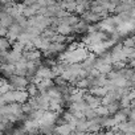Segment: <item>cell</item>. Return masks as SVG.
Listing matches in <instances>:
<instances>
[{
	"mask_svg": "<svg viewBox=\"0 0 135 135\" xmlns=\"http://www.w3.org/2000/svg\"><path fill=\"white\" fill-rule=\"evenodd\" d=\"M91 52L89 50V48L84 44L77 49H68L66 52H64L60 57V61L62 62H68V64H82L90 54Z\"/></svg>",
	"mask_w": 135,
	"mask_h": 135,
	"instance_id": "cell-1",
	"label": "cell"
},
{
	"mask_svg": "<svg viewBox=\"0 0 135 135\" xmlns=\"http://www.w3.org/2000/svg\"><path fill=\"white\" fill-rule=\"evenodd\" d=\"M0 114L2 115H16L19 118L24 117V110H23V103H8V105H3L2 109H0Z\"/></svg>",
	"mask_w": 135,
	"mask_h": 135,
	"instance_id": "cell-2",
	"label": "cell"
},
{
	"mask_svg": "<svg viewBox=\"0 0 135 135\" xmlns=\"http://www.w3.org/2000/svg\"><path fill=\"white\" fill-rule=\"evenodd\" d=\"M57 120H58V111L48 110L44 113L41 119H38V123H40V127H45V126H54Z\"/></svg>",
	"mask_w": 135,
	"mask_h": 135,
	"instance_id": "cell-3",
	"label": "cell"
},
{
	"mask_svg": "<svg viewBox=\"0 0 135 135\" xmlns=\"http://www.w3.org/2000/svg\"><path fill=\"white\" fill-rule=\"evenodd\" d=\"M98 28L106 33H113L117 32V21H115V16L114 17H106L102 21L98 23Z\"/></svg>",
	"mask_w": 135,
	"mask_h": 135,
	"instance_id": "cell-4",
	"label": "cell"
},
{
	"mask_svg": "<svg viewBox=\"0 0 135 135\" xmlns=\"http://www.w3.org/2000/svg\"><path fill=\"white\" fill-rule=\"evenodd\" d=\"M9 82L11 85L13 86L15 90H27L28 85H29V81L23 77V76H17V74H13L9 77Z\"/></svg>",
	"mask_w": 135,
	"mask_h": 135,
	"instance_id": "cell-5",
	"label": "cell"
},
{
	"mask_svg": "<svg viewBox=\"0 0 135 135\" xmlns=\"http://www.w3.org/2000/svg\"><path fill=\"white\" fill-rule=\"evenodd\" d=\"M35 77L38 78V80H53L57 76L54 74L52 68H49V66H38V69H37Z\"/></svg>",
	"mask_w": 135,
	"mask_h": 135,
	"instance_id": "cell-6",
	"label": "cell"
},
{
	"mask_svg": "<svg viewBox=\"0 0 135 135\" xmlns=\"http://www.w3.org/2000/svg\"><path fill=\"white\" fill-rule=\"evenodd\" d=\"M135 31V19L128 20V21H122L117 27V33L119 35H127Z\"/></svg>",
	"mask_w": 135,
	"mask_h": 135,
	"instance_id": "cell-7",
	"label": "cell"
},
{
	"mask_svg": "<svg viewBox=\"0 0 135 135\" xmlns=\"http://www.w3.org/2000/svg\"><path fill=\"white\" fill-rule=\"evenodd\" d=\"M81 19L82 20H85L86 23H91V24H95V23H99V21H102L103 19H102V16L101 15H98V13H95V12H93L91 9H89V11H86L84 15H81Z\"/></svg>",
	"mask_w": 135,
	"mask_h": 135,
	"instance_id": "cell-8",
	"label": "cell"
},
{
	"mask_svg": "<svg viewBox=\"0 0 135 135\" xmlns=\"http://www.w3.org/2000/svg\"><path fill=\"white\" fill-rule=\"evenodd\" d=\"M54 29H56V32L58 35H64V36H68V35H70V33L74 32L73 27L70 24H68V23H60L57 27H54Z\"/></svg>",
	"mask_w": 135,
	"mask_h": 135,
	"instance_id": "cell-9",
	"label": "cell"
},
{
	"mask_svg": "<svg viewBox=\"0 0 135 135\" xmlns=\"http://www.w3.org/2000/svg\"><path fill=\"white\" fill-rule=\"evenodd\" d=\"M85 102H86L91 109H97L98 106H101V105H102V98H98V97H95V95H93V94L88 93V94H86V97H85Z\"/></svg>",
	"mask_w": 135,
	"mask_h": 135,
	"instance_id": "cell-10",
	"label": "cell"
},
{
	"mask_svg": "<svg viewBox=\"0 0 135 135\" xmlns=\"http://www.w3.org/2000/svg\"><path fill=\"white\" fill-rule=\"evenodd\" d=\"M40 57H41V50L38 49H31L24 52V58L27 61H40Z\"/></svg>",
	"mask_w": 135,
	"mask_h": 135,
	"instance_id": "cell-11",
	"label": "cell"
},
{
	"mask_svg": "<svg viewBox=\"0 0 135 135\" xmlns=\"http://www.w3.org/2000/svg\"><path fill=\"white\" fill-rule=\"evenodd\" d=\"M89 93L95 95V97H98V98H103V97H106L109 94V90L106 88H102V86H91L89 89Z\"/></svg>",
	"mask_w": 135,
	"mask_h": 135,
	"instance_id": "cell-12",
	"label": "cell"
},
{
	"mask_svg": "<svg viewBox=\"0 0 135 135\" xmlns=\"http://www.w3.org/2000/svg\"><path fill=\"white\" fill-rule=\"evenodd\" d=\"M29 99V94L27 90H15V102L25 103Z\"/></svg>",
	"mask_w": 135,
	"mask_h": 135,
	"instance_id": "cell-13",
	"label": "cell"
},
{
	"mask_svg": "<svg viewBox=\"0 0 135 135\" xmlns=\"http://www.w3.org/2000/svg\"><path fill=\"white\" fill-rule=\"evenodd\" d=\"M74 88H77V89H82V90H86V89H89V88H91V81H90V78L89 77H86V78H81V80H77L74 84Z\"/></svg>",
	"mask_w": 135,
	"mask_h": 135,
	"instance_id": "cell-14",
	"label": "cell"
},
{
	"mask_svg": "<svg viewBox=\"0 0 135 135\" xmlns=\"http://www.w3.org/2000/svg\"><path fill=\"white\" fill-rule=\"evenodd\" d=\"M56 132L60 135H70L73 132V130L69 126V123H62V124H58L56 127Z\"/></svg>",
	"mask_w": 135,
	"mask_h": 135,
	"instance_id": "cell-15",
	"label": "cell"
},
{
	"mask_svg": "<svg viewBox=\"0 0 135 135\" xmlns=\"http://www.w3.org/2000/svg\"><path fill=\"white\" fill-rule=\"evenodd\" d=\"M73 29H74L76 33H85V32H88V29H89V23H86L85 20L81 19V20L73 27Z\"/></svg>",
	"mask_w": 135,
	"mask_h": 135,
	"instance_id": "cell-16",
	"label": "cell"
},
{
	"mask_svg": "<svg viewBox=\"0 0 135 135\" xmlns=\"http://www.w3.org/2000/svg\"><path fill=\"white\" fill-rule=\"evenodd\" d=\"M2 70H3V73H4L6 76L11 77V76H13L15 72H16V66H15V64H3V65H2Z\"/></svg>",
	"mask_w": 135,
	"mask_h": 135,
	"instance_id": "cell-17",
	"label": "cell"
},
{
	"mask_svg": "<svg viewBox=\"0 0 135 135\" xmlns=\"http://www.w3.org/2000/svg\"><path fill=\"white\" fill-rule=\"evenodd\" d=\"M89 107V105L84 101V102H76V103H72L70 105V109L69 111L73 113V111H85L86 109Z\"/></svg>",
	"mask_w": 135,
	"mask_h": 135,
	"instance_id": "cell-18",
	"label": "cell"
},
{
	"mask_svg": "<svg viewBox=\"0 0 135 135\" xmlns=\"http://www.w3.org/2000/svg\"><path fill=\"white\" fill-rule=\"evenodd\" d=\"M11 45H12V42L7 37H2V40H0V50H2V54L9 52L8 49L11 48Z\"/></svg>",
	"mask_w": 135,
	"mask_h": 135,
	"instance_id": "cell-19",
	"label": "cell"
},
{
	"mask_svg": "<svg viewBox=\"0 0 135 135\" xmlns=\"http://www.w3.org/2000/svg\"><path fill=\"white\" fill-rule=\"evenodd\" d=\"M88 130H89V120H86V118L80 119L78 123H77V128H76V131H80V132H88Z\"/></svg>",
	"mask_w": 135,
	"mask_h": 135,
	"instance_id": "cell-20",
	"label": "cell"
},
{
	"mask_svg": "<svg viewBox=\"0 0 135 135\" xmlns=\"http://www.w3.org/2000/svg\"><path fill=\"white\" fill-rule=\"evenodd\" d=\"M95 111H97L98 117H102V118H106V117H109V115H110L109 107H107V106H105V105H101V106H98V107L95 109Z\"/></svg>",
	"mask_w": 135,
	"mask_h": 135,
	"instance_id": "cell-21",
	"label": "cell"
},
{
	"mask_svg": "<svg viewBox=\"0 0 135 135\" xmlns=\"http://www.w3.org/2000/svg\"><path fill=\"white\" fill-rule=\"evenodd\" d=\"M11 90H15L13 86L11 85V82L3 80V81H2V86H0V93H2V94H6V93H8V91H11Z\"/></svg>",
	"mask_w": 135,
	"mask_h": 135,
	"instance_id": "cell-22",
	"label": "cell"
},
{
	"mask_svg": "<svg viewBox=\"0 0 135 135\" xmlns=\"http://www.w3.org/2000/svg\"><path fill=\"white\" fill-rule=\"evenodd\" d=\"M127 118H128V115H126L122 110H119L117 114H114V119L117 120L118 124L119 123H123V122H127Z\"/></svg>",
	"mask_w": 135,
	"mask_h": 135,
	"instance_id": "cell-23",
	"label": "cell"
},
{
	"mask_svg": "<svg viewBox=\"0 0 135 135\" xmlns=\"http://www.w3.org/2000/svg\"><path fill=\"white\" fill-rule=\"evenodd\" d=\"M27 91H28V94H29V97H36L40 91H38V89H37V86H36V84H29L28 85V88H27Z\"/></svg>",
	"mask_w": 135,
	"mask_h": 135,
	"instance_id": "cell-24",
	"label": "cell"
},
{
	"mask_svg": "<svg viewBox=\"0 0 135 135\" xmlns=\"http://www.w3.org/2000/svg\"><path fill=\"white\" fill-rule=\"evenodd\" d=\"M84 113H85V118H86V119H94V118H97V117H98V114H97L95 109H91L90 106H89Z\"/></svg>",
	"mask_w": 135,
	"mask_h": 135,
	"instance_id": "cell-25",
	"label": "cell"
},
{
	"mask_svg": "<svg viewBox=\"0 0 135 135\" xmlns=\"http://www.w3.org/2000/svg\"><path fill=\"white\" fill-rule=\"evenodd\" d=\"M107 107H109V111H110V114H117V113L119 111L120 103H119V102L117 101V102H113L111 105H109Z\"/></svg>",
	"mask_w": 135,
	"mask_h": 135,
	"instance_id": "cell-26",
	"label": "cell"
},
{
	"mask_svg": "<svg viewBox=\"0 0 135 135\" xmlns=\"http://www.w3.org/2000/svg\"><path fill=\"white\" fill-rule=\"evenodd\" d=\"M119 103H120V107H123V109H126V107H131V99H130L127 95L122 97L120 101H119Z\"/></svg>",
	"mask_w": 135,
	"mask_h": 135,
	"instance_id": "cell-27",
	"label": "cell"
},
{
	"mask_svg": "<svg viewBox=\"0 0 135 135\" xmlns=\"http://www.w3.org/2000/svg\"><path fill=\"white\" fill-rule=\"evenodd\" d=\"M123 46H126V48H135V38L134 37L126 38L123 41Z\"/></svg>",
	"mask_w": 135,
	"mask_h": 135,
	"instance_id": "cell-28",
	"label": "cell"
},
{
	"mask_svg": "<svg viewBox=\"0 0 135 135\" xmlns=\"http://www.w3.org/2000/svg\"><path fill=\"white\" fill-rule=\"evenodd\" d=\"M131 110H132V109H131ZM128 118H130L131 120H134V122H135V110H132V111H131V114L128 115Z\"/></svg>",
	"mask_w": 135,
	"mask_h": 135,
	"instance_id": "cell-29",
	"label": "cell"
},
{
	"mask_svg": "<svg viewBox=\"0 0 135 135\" xmlns=\"http://www.w3.org/2000/svg\"><path fill=\"white\" fill-rule=\"evenodd\" d=\"M103 135H115V131L111 128V130H109V131H105V132H103Z\"/></svg>",
	"mask_w": 135,
	"mask_h": 135,
	"instance_id": "cell-30",
	"label": "cell"
},
{
	"mask_svg": "<svg viewBox=\"0 0 135 135\" xmlns=\"http://www.w3.org/2000/svg\"><path fill=\"white\" fill-rule=\"evenodd\" d=\"M128 66L131 68V69H135V58H134V60H131V61L128 62Z\"/></svg>",
	"mask_w": 135,
	"mask_h": 135,
	"instance_id": "cell-31",
	"label": "cell"
},
{
	"mask_svg": "<svg viewBox=\"0 0 135 135\" xmlns=\"http://www.w3.org/2000/svg\"><path fill=\"white\" fill-rule=\"evenodd\" d=\"M131 15H132V17L135 19V8H132V11H131Z\"/></svg>",
	"mask_w": 135,
	"mask_h": 135,
	"instance_id": "cell-32",
	"label": "cell"
},
{
	"mask_svg": "<svg viewBox=\"0 0 135 135\" xmlns=\"http://www.w3.org/2000/svg\"><path fill=\"white\" fill-rule=\"evenodd\" d=\"M131 132H135V122H134V124H132V131Z\"/></svg>",
	"mask_w": 135,
	"mask_h": 135,
	"instance_id": "cell-33",
	"label": "cell"
},
{
	"mask_svg": "<svg viewBox=\"0 0 135 135\" xmlns=\"http://www.w3.org/2000/svg\"><path fill=\"white\" fill-rule=\"evenodd\" d=\"M126 135H135V132H127Z\"/></svg>",
	"mask_w": 135,
	"mask_h": 135,
	"instance_id": "cell-34",
	"label": "cell"
},
{
	"mask_svg": "<svg viewBox=\"0 0 135 135\" xmlns=\"http://www.w3.org/2000/svg\"><path fill=\"white\" fill-rule=\"evenodd\" d=\"M54 135H60V134H57V132H54Z\"/></svg>",
	"mask_w": 135,
	"mask_h": 135,
	"instance_id": "cell-35",
	"label": "cell"
},
{
	"mask_svg": "<svg viewBox=\"0 0 135 135\" xmlns=\"http://www.w3.org/2000/svg\"><path fill=\"white\" fill-rule=\"evenodd\" d=\"M132 110H135V107H132Z\"/></svg>",
	"mask_w": 135,
	"mask_h": 135,
	"instance_id": "cell-36",
	"label": "cell"
},
{
	"mask_svg": "<svg viewBox=\"0 0 135 135\" xmlns=\"http://www.w3.org/2000/svg\"><path fill=\"white\" fill-rule=\"evenodd\" d=\"M134 38H135V37H134Z\"/></svg>",
	"mask_w": 135,
	"mask_h": 135,
	"instance_id": "cell-37",
	"label": "cell"
}]
</instances>
